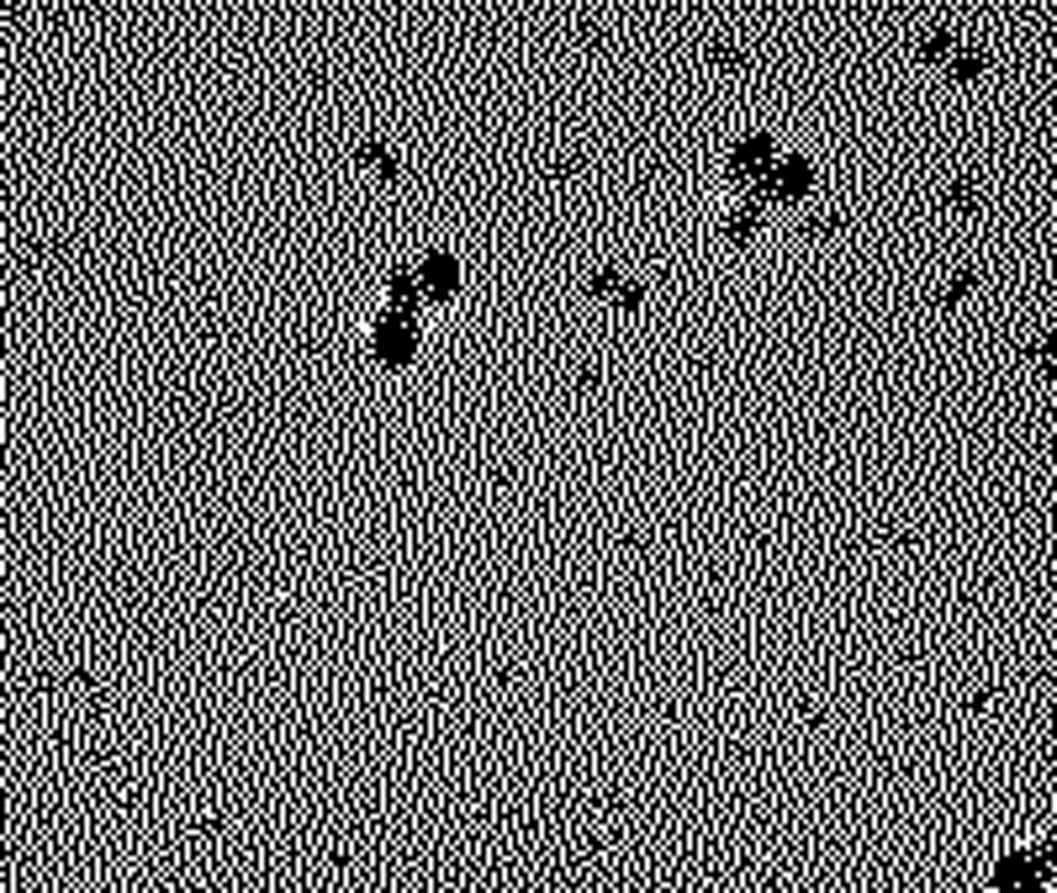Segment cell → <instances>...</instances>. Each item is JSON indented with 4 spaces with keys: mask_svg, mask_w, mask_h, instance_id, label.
<instances>
[{
    "mask_svg": "<svg viewBox=\"0 0 1057 893\" xmlns=\"http://www.w3.org/2000/svg\"><path fill=\"white\" fill-rule=\"evenodd\" d=\"M777 159H783L777 138L756 127V133H740L735 138V148H730V175H735V185H746V196H762V185H767Z\"/></svg>",
    "mask_w": 1057,
    "mask_h": 893,
    "instance_id": "cell-1",
    "label": "cell"
},
{
    "mask_svg": "<svg viewBox=\"0 0 1057 893\" xmlns=\"http://www.w3.org/2000/svg\"><path fill=\"white\" fill-rule=\"evenodd\" d=\"M418 344H423L418 318H402V312H381L376 328H370V355H376L386 370L413 365L418 360Z\"/></svg>",
    "mask_w": 1057,
    "mask_h": 893,
    "instance_id": "cell-2",
    "label": "cell"
},
{
    "mask_svg": "<svg viewBox=\"0 0 1057 893\" xmlns=\"http://www.w3.org/2000/svg\"><path fill=\"white\" fill-rule=\"evenodd\" d=\"M814 185H820V175H814V159L809 154H783L772 164V175L762 185V207H772V201H783V207H799V201L814 196Z\"/></svg>",
    "mask_w": 1057,
    "mask_h": 893,
    "instance_id": "cell-3",
    "label": "cell"
},
{
    "mask_svg": "<svg viewBox=\"0 0 1057 893\" xmlns=\"http://www.w3.org/2000/svg\"><path fill=\"white\" fill-rule=\"evenodd\" d=\"M413 275H418L423 302H450L460 291V259L444 254V249H429L423 259H413Z\"/></svg>",
    "mask_w": 1057,
    "mask_h": 893,
    "instance_id": "cell-4",
    "label": "cell"
},
{
    "mask_svg": "<svg viewBox=\"0 0 1057 893\" xmlns=\"http://www.w3.org/2000/svg\"><path fill=\"white\" fill-rule=\"evenodd\" d=\"M592 296L608 307H619V312H635V307H645V281H635V275L619 270V265H603L592 275Z\"/></svg>",
    "mask_w": 1057,
    "mask_h": 893,
    "instance_id": "cell-5",
    "label": "cell"
},
{
    "mask_svg": "<svg viewBox=\"0 0 1057 893\" xmlns=\"http://www.w3.org/2000/svg\"><path fill=\"white\" fill-rule=\"evenodd\" d=\"M994 883H999V893H1036L1047 883V872H1042V862L1031 857V851H1015V857H1005L994 867Z\"/></svg>",
    "mask_w": 1057,
    "mask_h": 893,
    "instance_id": "cell-6",
    "label": "cell"
},
{
    "mask_svg": "<svg viewBox=\"0 0 1057 893\" xmlns=\"http://www.w3.org/2000/svg\"><path fill=\"white\" fill-rule=\"evenodd\" d=\"M355 159H360V164H365V170H370V175H376V180H402V170H407V164H402V154H397V148H392V143H386V138H376V133H370V138H360V143H355Z\"/></svg>",
    "mask_w": 1057,
    "mask_h": 893,
    "instance_id": "cell-7",
    "label": "cell"
},
{
    "mask_svg": "<svg viewBox=\"0 0 1057 893\" xmlns=\"http://www.w3.org/2000/svg\"><path fill=\"white\" fill-rule=\"evenodd\" d=\"M767 228V207L756 196H740L735 207H730V217H725V233H730V244H751L756 233Z\"/></svg>",
    "mask_w": 1057,
    "mask_h": 893,
    "instance_id": "cell-8",
    "label": "cell"
},
{
    "mask_svg": "<svg viewBox=\"0 0 1057 893\" xmlns=\"http://www.w3.org/2000/svg\"><path fill=\"white\" fill-rule=\"evenodd\" d=\"M386 312H402V318H418V307H423V291H418V275H413V265H402V270H392L386 275Z\"/></svg>",
    "mask_w": 1057,
    "mask_h": 893,
    "instance_id": "cell-9",
    "label": "cell"
},
{
    "mask_svg": "<svg viewBox=\"0 0 1057 893\" xmlns=\"http://www.w3.org/2000/svg\"><path fill=\"white\" fill-rule=\"evenodd\" d=\"M984 69H989V53L978 48V43H962V48L952 53V64H947V74H952L957 85H973Z\"/></svg>",
    "mask_w": 1057,
    "mask_h": 893,
    "instance_id": "cell-10",
    "label": "cell"
},
{
    "mask_svg": "<svg viewBox=\"0 0 1057 893\" xmlns=\"http://www.w3.org/2000/svg\"><path fill=\"white\" fill-rule=\"evenodd\" d=\"M957 48H962V43H957V32H952V27H931V32L920 37V59H925V64H941V69L952 64V53H957Z\"/></svg>",
    "mask_w": 1057,
    "mask_h": 893,
    "instance_id": "cell-11",
    "label": "cell"
},
{
    "mask_svg": "<svg viewBox=\"0 0 1057 893\" xmlns=\"http://www.w3.org/2000/svg\"><path fill=\"white\" fill-rule=\"evenodd\" d=\"M947 201H952L957 212H978V201H984V191H978V180H952Z\"/></svg>",
    "mask_w": 1057,
    "mask_h": 893,
    "instance_id": "cell-12",
    "label": "cell"
},
{
    "mask_svg": "<svg viewBox=\"0 0 1057 893\" xmlns=\"http://www.w3.org/2000/svg\"><path fill=\"white\" fill-rule=\"evenodd\" d=\"M973 286H978V270H952L947 275V302H962Z\"/></svg>",
    "mask_w": 1057,
    "mask_h": 893,
    "instance_id": "cell-13",
    "label": "cell"
},
{
    "mask_svg": "<svg viewBox=\"0 0 1057 893\" xmlns=\"http://www.w3.org/2000/svg\"><path fill=\"white\" fill-rule=\"evenodd\" d=\"M1031 365L1057 370V333H1047V339H1036V344H1031Z\"/></svg>",
    "mask_w": 1057,
    "mask_h": 893,
    "instance_id": "cell-14",
    "label": "cell"
},
{
    "mask_svg": "<svg viewBox=\"0 0 1057 893\" xmlns=\"http://www.w3.org/2000/svg\"><path fill=\"white\" fill-rule=\"evenodd\" d=\"M1036 862H1042V872H1047V878H1057V835H1052V841H1047L1042 851H1036Z\"/></svg>",
    "mask_w": 1057,
    "mask_h": 893,
    "instance_id": "cell-15",
    "label": "cell"
}]
</instances>
